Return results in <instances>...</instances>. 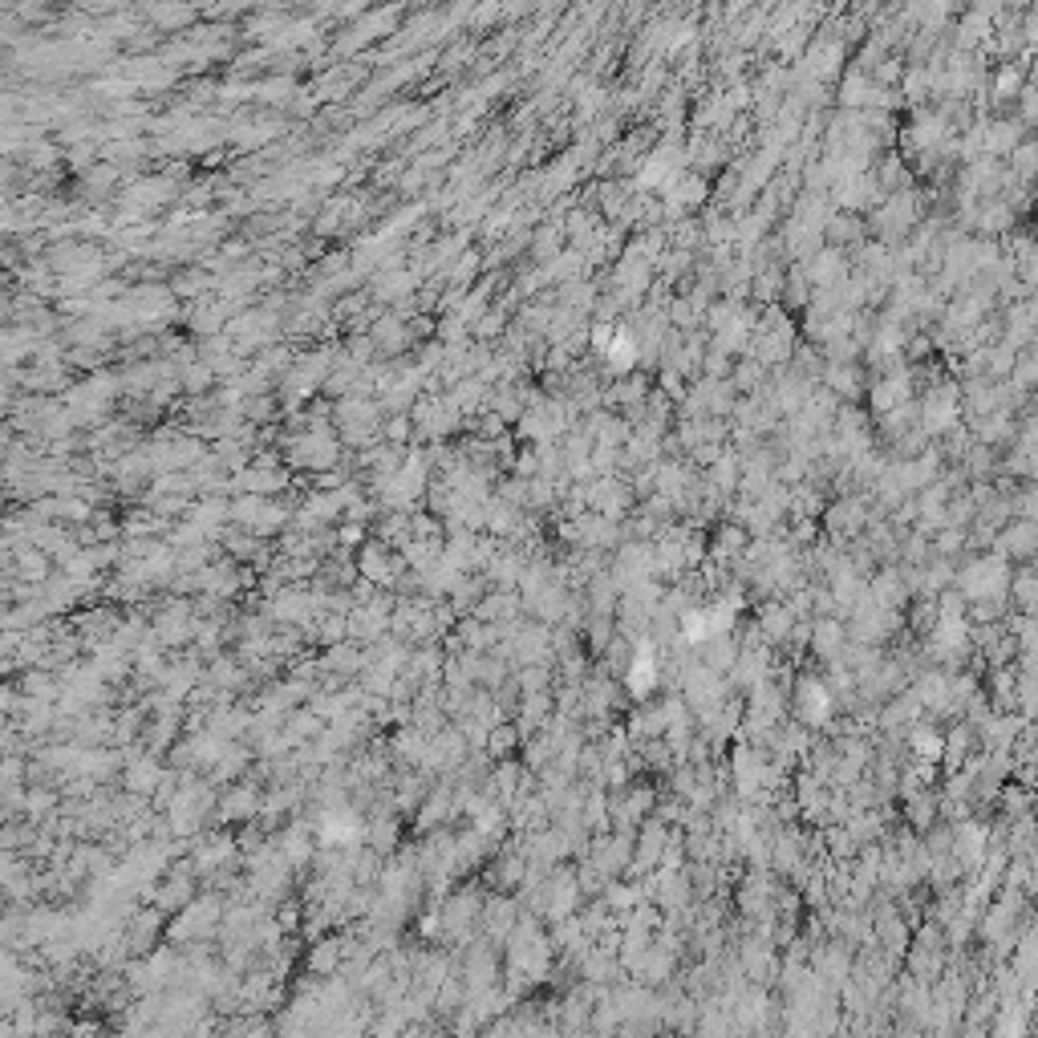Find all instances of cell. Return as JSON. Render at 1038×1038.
Returning a JSON list of instances; mask_svg holds the SVG:
<instances>
[{"mask_svg": "<svg viewBox=\"0 0 1038 1038\" xmlns=\"http://www.w3.org/2000/svg\"><path fill=\"white\" fill-rule=\"evenodd\" d=\"M1010 572H1014V564L1002 560L998 552H970V556H957L953 588L966 601H986V597L998 601V597H1006Z\"/></svg>", "mask_w": 1038, "mask_h": 1038, "instance_id": "6da1fadb", "label": "cell"}, {"mask_svg": "<svg viewBox=\"0 0 1038 1038\" xmlns=\"http://www.w3.org/2000/svg\"><path fill=\"white\" fill-rule=\"evenodd\" d=\"M868 515H872L868 495L848 491V495H840L836 503H828V507L820 511V519H824V536H828L832 544H852V540L864 532Z\"/></svg>", "mask_w": 1038, "mask_h": 1038, "instance_id": "7a4b0ae2", "label": "cell"}, {"mask_svg": "<svg viewBox=\"0 0 1038 1038\" xmlns=\"http://www.w3.org/2000/svg\"><path fill=\"white\" fill-rule=\"evenodd\" d=\"M953 828V844H949V856L966 868V876L970 872H978L982 868V860H986V848H990V820L986 815H966V820H957V824H949Z\"/></svg>", "mask_w": 1038, "mask_h": 1038, "instance_id": "3957f363", "label": "cell"}, {"mask_svg": "<svg viewBox=\"0 0 1038 1038\" xmlns=\"http://www.w3.org/2000/svg\"><path fill=\"white\" fill-rule=\"evenodd\" d=\"M588 864H597L601 876H625L633 864V836L629 832H597L588 840Z\"/></svg>", "mask_w": 1038, "mask_h": 1038, "instance_id": "277c9868", "label": "cell"}, {"mask_svg": "<svg viewBox=\"0 0 1038 1038\" xmlns=\"http://www.w3.org/2000/svg\"><path fill=\"white\" fill-rule=\"evenodd\" d=\"M990 552H998L1010 564L1034 560V552H1038V524H1034V519H1006V524L994 532Z\"/></svg>", "mask_w": 1038, "mask_h": 1038, "instance_id": "5b68a950", "label": "cell"}, {"mask_svg": "<svg viewBox=\"0 0 1038 1038\" xmlns=\"http://www.w3.org/2000/svg\"><path fill=\"white\" fill-rule=\"evenodd\" d=\"M848 645V629H844V617H811V641H807V653L815 661H832L840 657V649Z\"/></svg>", "mask_w": 1038, "mask_h": 1038, "instance_id": "8992f818", "label": "cell"}, {"mask_svg": "<svg viewBox=\"0 0 1038 1038\" xmlns=\"http://www.w3.org/2000/svg\"><path fill=\"white\" fill-rule=\"evenodd\" d=\"M755 625L767 637V645H783L791 625H795V613L783 605V597H767V601L755 605Z\"/></svg>", "mask_w": 1038, "mask_h": 1038, "instance_id": "52a82bcc", "label": "cell"}, {"mask_svg": "<svg viewBox=\"0 0 1038 1038\" xmlns=\"http://www.w3.org/2000/svg\"><path fill=\"white\" fill-rule=\"evenodd\" d=\"M463 986H467V994H479V990H491V986H499V957H495L487 945H475V949H471Z\"/></svg>", "mask_w": 1038, "mask_h": 1038, "instance_id": "ba28073f", "label": "cell"}, {"mask_svg": "<svg viewBox=\"0 0 1038 1038\" xmlns=\"http://www.w3.org/2000/svg\"><path fill=\"white\" fill-rule=\"evenodd\" d=\"M743 544H747V528L734 524V519H722V524H714V536H710L706 556L718 560V564H726V560H734L738 552H743Z\"/></svg>", "mask_w": 1038, "mask_h": 1038, "instance_id": "9c48e42d", "label": "cell"}, {"mask_svg": "<svg viewBox=\"0 0 1038 1038\" xmlns=\"http://www.w3.org/2000/svg\"><path fill=\"white\" fill-rule=\"evenodd\" d=\"M901 820H905L913 832H925V828L937 820V787H917L913 795H905Z\"/></svg>", "mask_w": 1038, "mask_h": 1038, "instance_id": "30bf717a", "label": "cell"}, {"mask_svg": "<svg viewBox=\"0 0 1038 1038\" xmlns=\"http://www.w3.org/2000/svg\"><path fill=\"white\" fill-rule=\"evenodd\" d=\"M1006 601L1018 609V613H1034V601H1038V580H1034V568L1030 560L1018 564L1010 572V584H1006Z\"/></svg>", "mask_w": 1038, "mask_h": 1038, "instance_id": "8fae6325", "label": "cell"}, {"mask_svg": "<svg viewBox=\"0 0 1038 1038\" xmlns=\"http://www.w3.org/2000/svg\"><path fill=\"white\" fill-rule=\"evenodd\" d=\"M519 743H524V738H519V730H515V722L511 718H503V722H495L491 730H487V755H491V763H499V759H511L515 751H519Z\"/></svg>", "mask_w": 1038, "mask_h": 1038, "instance_id": "7c38bea8", "label": "cell"}, {"mask_svg": "<svg viewBox=\"0 0 1038 1038\" xmlns=\"http://www.w3.org/2000/svg\"><path fill=\"white\" fill-rule=\"evenodd\" d=\"M519 694H540V690H556V665H519L511 670Z\"/></svg>", "mask_w": 1038, "mask_h": 1038, "instance_id": "4fadbf2b", "label": "cell"}, {"mask_svg": "<svg viewBox=\"0 0 1038 1038\" xmlns=\"http://www.w3.org/2000/svg\"><path fill=\"white\" fill-rule=\"evenodd\" d=\"M929 548H933V556H949V560L966 556V528H941L929 540Z\"/></svg>", "mask_w": 1038, "mask_h": 1038, "instance_id": "5bb4252c", "label": "cell"}, {"mask_svg": "<svg viewBox=\"0 0 1038 1038\" xmlns=\"http://www.w3.org/2000/svg\"><path fill=\"white\" fill-rule=\"evenodd\" d=\"M994 467H998V459H994V447H986V442L966 451V479H990Z\"/></svg>", "mask_w": 1038, "mask_h": 1038, "instance_id": "9a60e30c", "label": "cell"}, {"mask_svg": "<svg viewBox=\"0 0 1038 1038\" xmlns=\"http://www.w3.org/2000/svg\"><path fill=\"white\" fill-rule=\"evenodd\" d=\"M828 382H832V390L844 394V398H852V394L860 390V374H856L852 365H844V361H836V365L828 369Z\"/></svg>", "mask_w": 1038, "mask_h": 1038, "instance_id": "2e32d148", "label": "cell"}, {"mask_svg": "<svg viewBox=\"0 0 1038 1038\" xmlns=\"http://www.w3.org/2000/svg\"><path fill=\"white\" fill-rule=\"evenodd\" d=\"M759 382H763V365H759V361H743V365H738V386L755 390Z\"/></svg>", "mask_w": 1038, "mask_h": 1038, "instance_id": "e0dca14e", "label": "cell"}]
</instances>
